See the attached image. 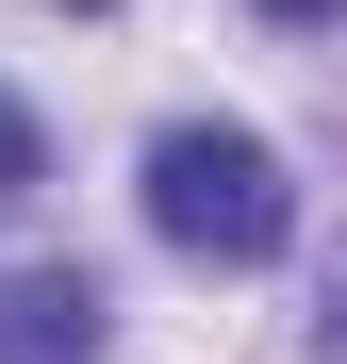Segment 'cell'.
Wrapping results in <instances>:
<instances>
[{"label": "cell", "mask_w": 347, "mask_h": 364, "mask_svg": "<svg viewBox=\"0 0 347 364\" xmlns=\"http://www.w3.org/2000/svg\"><path fill=\"white\" fill-rule=\"evenodd\" d=\"M133 199H149V232H165L182 265H281V249H298V182H281V149H265V133H231V116L149 133Z\"/></svg>", "instance_id": "1"}, {"label": "cell", "mask_w": 347, "mask_h": 364, "mask_svg": "<svg viewBox=\"0 0 347 364\" xmlns=\"http://www.w3.org/2000/svg\"><path fill=\"white\" fill-rule=\"evenodd\" d=\"M99 348H116L99 265H0V364H99Z\"/></svg>", "instance_id": "2"}, {"label": "cell", "mask_w": 347, "mask_h": 364, "mask_svg": "<svg viewBox=\"0 0 347 364\" xmlns=\"http://www.w3.org/2000/svg\"><path fill=\"white\" fill-rule=\"evenodd\" d=\"M33 182H50V133H33V100H17V83H0V199H33Z\"/></svg>", "instance_id": "3"}, {"label": "cell", "mask_w": 347, "mask_h": 364, "mask_svg": "<svg viewBox=\"0 0 347 364\" xmlns=\"http://www.w3.org/2000/svg\"><path fill=\"white\" fill-rule=\"evenodd\" d=\"M314 364H347V265H331V315H314Z\"/></svg>", "instance_id": "4"}, {"label": "cell", "mask_w": 347, "mask_h": 364, "mask_svg": "<svg viewBox=\"0 0 347 364\" xmlns=\"http://www.w3.org/2000/svg\"><path fill=\"white\" fill-rule=\"evenodd\" d=\"M265 17H281V33H331V17H347V0H265Z\"/></svg>", "instance_id": "5"}, {"label": "cell", "mask_w": 347, "mask_h": 364, "mask_svg": "<svg viewBox=\"0 0 347 364\" xmlns=\"http://www.w3.org/2000/svg\"><path fill=\"white\" fill-rule=\"evenodd\" d=\"M67 17H83V0H67Z\"/></svg>", "instance_id": "6"}]
</instances>
